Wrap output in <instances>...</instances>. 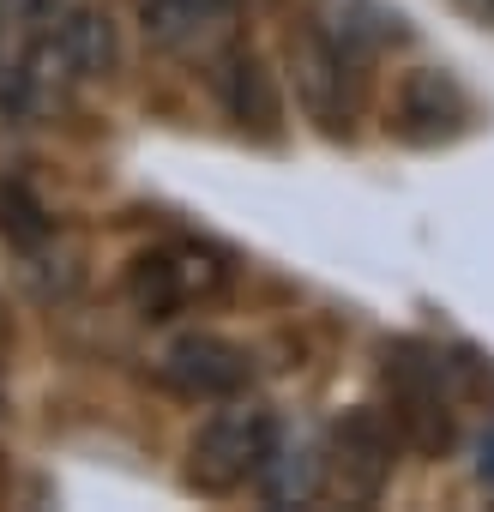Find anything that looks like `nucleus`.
<instances>
[{"label": "nucleus", "instance_id": "obj_1", "mask_svg": "<svg viewBox=\"0 0 494 512\" xmlns=\"http://www.w3.org/2000/svg\"><path fill=\"white\" fill-rule=\"evenodd\" d=\"M278 446V416L254 398H223L187 440V482L199 494H235L241 482H260Z\"/></svg>", "mask_w": 494, "mask_h": 512}, {"label": "nucleus", "instance_id": "obj_2", "mask_svg": "<svg viewBox=\"0 0 494 512\" xmlns=\"http://www.w3.org/2000/svg\"><path fill=\"white\" fill-rule=\"evenodd\" d=\"M290 73H296V97L302 115L320 133H350L356 121V91H362V55L332 31V25H308L290 49Z\"/></svg>", "mask_w": 494, "mask_h": 512}, {"label": "nucleus", "instance_id": "obj_3", "mask_svg": "<svg viewBox=\"0 0 494 512\" xmlns=\"http://www.w3.org/2000/svg\"><path fill=\"white\" fill-rule=\"evenodd\" d=\"M398 446H404V434H398V422L386 410H374V404L344 410L332 422V434H326V476H332V488L344 500H356V506H374L386 494L392 470H398Z\"/></svg>", "mask_w": 494, "mask_h": 512}, {"label": "nucleus", "instance_id": "obj_4", "mask_svg": "<svg viewBox=\"0 0 494 512\" xmlns=\"http://www.w3.org/2000/svg\"><path fill=\"white\" fill-rule=\"evenodd\" d=\"M223 260L199 241H169V247H145L127 266V302L145 320H169L193 302H211L223 290Z\"/></svg>", "mask_w": 494, "mask_h": 512}, {"label": "nucleus", "instance_id": "obj_5", "mask_svg": "<svg viewBox=\"0 0 494 512\" xmlns=\"http://www.w3.org/2000/svg\"><path fill=\"white\" fill-rule=\"evenodd\" d=\"M157 380L193 404H223V398H241L247 380H254V356L241 344H229L223 332H181L163 344L157 356Z\"/></svg>", "mask_w": 494, "mask_h": 512}, {"label": "nucleus", "instance_id": "obj_6", "mask_svg": "<svg viewBox=\"0 0 494 512\" xmlns=\"http://www.w3.org/2000/svg\"><path fill=\"white\" fill-rule=\"evenodd\" d=\"M386 380H392V422L416 452H446L452 446V398L440 386V362L398 344L386 350Z\"/></svg>", "mask_w": 494, "mask_h": 512}, {"label": "nucleus", "instance_id": "obj_7", "mask_svg": "<svg viewBox=\"0 0 494 512\" xmlns=\"http://www.w3.org/2000/svg\"><path fill=\"white\" fill-rule=\"evenodd\" d=\"M470 121V103L464 91L452 85V73L440 67H410L392 91V133L410 139V145H440L452 139L458 127Z\"/></svg>", "mask_w": 494, "mask_h": 512}, {"label": "nucleus", "instance_id": "obj_8", "mask_svg": "<svg viewBox=\"0 0 494 512\" xmlns=\"http://www.w3.org/2000/svg\"><path fill=\"white\" fill-rule=\"evenodd\" d=\"M49 43L67 67L73 85H97L121 67V37H115V19L91 0H61L55 19H49Z\"/></svg>", "mask_w": 494, "mask_h": 512}, {"label": "nucleus", "instance_id": "obj_9", "mask_svg": "<svg viewBox=\"0 0 494 512\" xmlns=\"http://www.w3.org/2000/svg\"><path fill=\"white\" fill-rule=\"evenodd\" d=\"M217 97H223V115L241 127V133H260V139H278V79L266 73V61L254 49H223L217 55V73H211Z\"/></svg>", "mask_w": 494, "mask_h": 512}, {"label": "nucleus", "instance_id": "obj_10", "mask_svg": "<svg viewBox=\"0 0 494 512\" xmlns=\"http://www.w3.org/2000/svg\"><path fill=\"white\" fill-rule=\"evenodd\" d=\"M235 7L241 0H139V31H145V43L181 55V49L211 43L235 19Z\"/></svg>", "mask_w": 494, "mask_h": 512}, {"label": "nucleus", "instance_id": "obj_11", "mask_svg": "<svg viewBox=\"0 0 494 512\" xmlns=\"http://www.w3.org/2000/svg\"><path fill=\"white\" fill-rule=\"evenodd\" d=\"M0 235H7L19 253H37V247L55 241V217L25 181H0Z\"/></svg>", "mask_w": 494, "mask_h": 512}, {"label": "nucleus", "instance_id": "obj_12", "mask_svg": "<svg viewBox=\"0 0 494 512\" xmlns=\"http://www.w3.org/2000/svg\"><path fill=\"white\" fill-rule=\"evenodd\" d=\"M260 482H266V494L278 500V506H290V500H308L314 488H320V458H314V446H290L284 434H278V446H272V458H266V470H260Z\"/></svg>", "mask_w": 494, "mask_h": 512}, {"label": "nucleus", "instance_id": "obj_13", "mask_svg": "<svg viewBox=\"0 0 494 512\" xmlns=\"http://www.w3.org/2000/svg\"><path fill=\"white\" fill-rule=\"evenodd\" d=\"M452 7L470 19V25H482V31H494V0H452Z\"/></svg>", "mask_w": 494, "mask_h": 512}, {"label": "nucleus", "instance_id": "obj_14", "mask_svg": "<svg viewBox=\"0 0 494 512\" xmlns=\"http://www.w3.org/2000/svg\"><path fill=\"white\" fill-rule=\"evenodd\" d=\"M482 476L494 482V440H482Z\"/></svg>", "mask_w": 494, "mask_h": 512}, {"label": "nucleus", "instance_id": "obj_15", "mask_svg": "<svg viewBox=\"0 0 494 512\" xmlns=\"http://www.w3.org/2000/svg\"><path fill=\"white\" fill-rule=\"evenodd\" d=\"M0 410H7V398H0Z\"/></svg>", "mask_w": 494, "mask_h": 512}]
</instances>
